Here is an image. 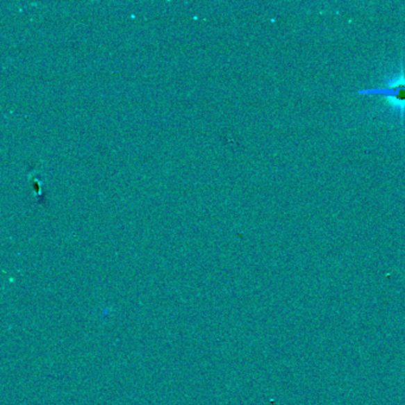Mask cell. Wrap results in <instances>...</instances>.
Segmentation results:
<instances>
[{"mask_svg":"<svg viewBox=\"0 0 405 405\" xmlns=\"http://www.w3.org/2000/svg\"><path fill=\"white\" fill-rule=\"evenodd\" d=\"M361 93H376L381 94L389 99L390 103L393 107H396L402 113V117L405 113V75L404 70L402 68L401 74L397 78H392L388 82L384 88L379 90H361Z\"/></svg>","mask_w":405,"mask_h":405,"instance_id":"6da1fadb","label":"cell"}]
</instances>
